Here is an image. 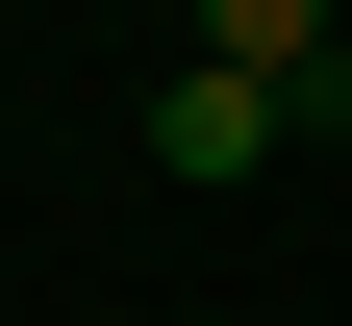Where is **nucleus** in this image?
<instances>
[{"instance_id":"nucleus-1","label":"nucleus","mask_w":352,"mask_h":326,"mask_svg":"<svg viewBox=\"0 0 352 326\" xmlns=\"http://www.w3.org/2000/svg\"><path fill=\"white\" fill-rule=\"evenodd\" d=\"M176 51H201V75H252L302 151L352 126V25H327V0H176Z\"/></svg>"},{"instance_id":"nucleus-2","label":"nucleus","mask_w":352,"mask_h":326,"mask_svg":"<svg viewBox=\"0 0 352 326\" xmlns=\"http://www.w3.org/2000/svg\"><path fill=\"white\" fill-rule=\"evenodd\" d=\"M151 151H176V176H277L302 126L252 101V75H201V51H176V75H151Z\"/></svg>"}]
</instances>
